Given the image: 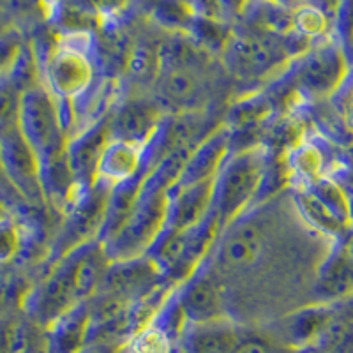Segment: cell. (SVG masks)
I'll use <instances>...</instances> for the list:
<instances>
[{
    "label": "cell",
    "instance_id": "obj_32",
    "mask_svg": "<svg viewBox=\"0 0 353 353\" xmlns=\"http://www.w3.org/2000/svg\"><path fill=\"white\" fill-rule=\"evenodd\" d=\"M20 249V233L17 223L9 216L0 219V265L17 256Z\"/></svg>",
    "mask_w": 353,
    "mask_h": 353
},
{
    "label": "cell",
    "instance_id": "obj_21",
    "mask_svg": "<svg viewBox=\"0 0 353 353\" xmlns=\"http://www.w3.org/2000/svg\"><path fill=\"white\" fill-rule=\"evenodd\" d=\"M263 251V233L256 223H242L219 245V261L232 269H245L258 261Z\"/></svg>",
    "mask_w": 353,
    "mask_h": 353
},
{
    "label": "cell",
    "instance_id": "obj_18",
    "mask_svg": "<svg viewBox=\"0 0 353 353\" xmlns=\"http://www.w3.org/2000/svg\"><path fill=\"white\" fill-rule=\"evenodd\" d=\"M88 336L90 309L85 302H80L46 327L44 343L48 353H78L88 345Z\"/></svg>",
    "mask_w": 353,
    "mask_h": 353
},
{
    "label": "cell",
    "instance_id": "obj_4",
    "mask_svg": "<svg viewBox=\"0 0 353 353\" xmlns=\"http://www.w3.org/2000/svg\"><path fill=\"white\" fill-rule=\"evenodd\" d=\"M18 129L44 165L62 156L68 149L59 103L43 85L21 94Z\"/></svg>",
    "mask_w": 353,
    "mask_h": 353
},
{
    "label": "cell",
    "instance_id": "obj_22",
    "mask_svg": "<svg viewBox=\"0 0 353 353\" xmlns=\"http://www.w3.org/2000/svg\"><path fill=\"white\" fill-rule=\"evenodd\" d=\"M159 96L173 108L191 110L201 103L203 83L194 69L166 68L161 69L157 77Z\"/></svg>",
    "mask_w": 353,
    "mask_h": 353
},
{
    "label": "cell",
    "instance_id": "obj_29",
    "mask_svg": "<svg viewBox=\"0 0 353 353\" xmlns=\"http://www.w3.org/2000/svg\"><path fill=\"white\" fill-rule=\"evenodd\" d=\"M233 353H302L301 350L292 348L286 343L279 341L276 336L267 332H253L242 330L239 343Z\"/></svg>",
    "mask_w": 353,
    "mask_h": 353
},
{
    "label": "cell",
    "instance_id": "obj_14",
    "mask_svg": "<svg viewBox=\"0 0 353 353\" xmlns=\"http://www.w3.org/2000/svg\"><path fill=\"white\" fill-rule=\"evenodd\" d=\"M112 140L108 122H99L94 128H88L87 131L80 132L78 137L68 141L69 166L74 175L78 189L88 191L97 181V166L105 147Z\"/></svg>",
    "mask_w": 353,
    "mask_h": 353
},
{
    "label": "cell",
    "instance_id": "obj_2",
    "mask_svg": "<svg viewBox=\"0 0 353 353\" xmlns=\"http://www.w3.org/2000/svg\"><path fill=\"white\" fill-rule=\"evenodd\" d=\"M265 170L267 156L258 147L242 149L226 159L214 179L212 209L221 228L235 223L249 205L256 201Z\"/></svg>",
    "mask_w": 353,
    "mask_h": 353
},
{
    "label": "cell",
    "instance_id": "obj_26",
    "mask_svg": "<svg viewBox=\"0 0 353 353\" xmlns=\"http://www.w3.org/2000/svg\"><path fill=\"white\" fill-rule=\"evenodd\" d=\"M292 172L304 182V188L311 185L323 175V154L314 143L299 145L292 154Z\"/></svg>",
    "mask_w": 353,
    "mask_h": 353
},
{
    "label": "cell",
    "instance_id": "obj_24",
    "mask_svg": "<svg viewBox=\"0 0 353 353\" xmlns=\"http://www.w3.org/2000/svg\"><path fill=\"white\" fill-rule=\"evenodd\" d=\"M323 207L330 210L348 228L353 226V201L348 191L330 176H321L305 188Z\"/></svg>",
    "mask_w": 353,
    "mask_h": 353
},
{
    "label": "cell",
    "instance_id": "obj_6",
    "mask_svg": "<svg viewBox=\"0 0 353 353\" xmlns=\"http://www.w3.org/2000/svg\"><path fill=\"white\" fill-rule=\"evenodd\" d=\"M350 74L348 57L341 43L325 41L304 53L297 69L299 87L314 97H329L345 85Z\"/></svg>",
    "mask_w": 353,
    "mask_h": 353
},
{
    "label": "cell",
    "instance_id": "obj_35",
    "mask_svg": "<svg viewBox=\"0 0 353 353\" xmlns=\"http://www.w3.org/2000/svg\"><path fill=\"white\" fill-rule=\"evenodd\" d=\"M121 345L119 343H106V341H94L88 343L83 350L78 353H121Z\"/></svg>",
    "mask_w": 353,
    "mask_h": 353
},
{
    "label": "cell",
    "instance_id": "obj_12",
    "mask_svg": "<svg viewBox=\"0 0 353 353\" xmlns=\"http://www.w3.org/2000/svg\"><path fill=\"white\" fill-rule=\"evenodd\" d=\"M230 156H232V132H230V128L216 129L189 152L181 176H179L176 184L170 189V193L176 191V189H184L189 188V185L214 181Z\"/></svg>",
    "mask_w": 353,
    "mask_h": 353
},
{
    "label": "cell",
    "instance_id": "obj_25",
    "mask_svg": "<svg viewBox=\"0 0 353 353\" xmlns=\"http://www.w3.org/2000/svg\"><path fill=\"white\" fill-rule=\"evenodd\" d=\"M292 28L297 36L307 41L321 39L329 32V17L316 6H299L292 11Z\"/></svg>",
    "mask_w": 353,
    "mask_h": 353
},
{
    "label": "cell",
    "instance_id": "obj_7",
    "mask_svg": "<svg viewBox=\"0 0 353 353\" xmlns=\"http://www.w3.org/2000/svg\"><path fill=\"white\" fill-rule=\"evenodd\" d=\"M0 165L6 179L20 198L28 201L43 200L39 157L18 128L0 137Z\"/></svg>",
    "mask_w": 353,
    "mask_h": 353
},
{
    "label": "cell",
    "instance_id": "obj_33",
    "mask_svg": "<svg viewBox=\"0 0 353 353\" xmlns=\"http://www.w3.org/2000/svg\"><path fill=\"white\" fill-rule=\"evenodd\" d=\"M21 48L20 36L17 32H8L0 36V77L8 72L14 57Z\"/></svg>",
    "mask_w": 353,
    "mask_h": 353
},
{
    "label": "cell",
    "instance_id": "obj_38",
    "mask_svg": "<svg viewBox=\"0 0 353 353\" xmlns=\"http://www.w3.org/2000/svg\"><path fill=\"white\" fill-rule=\"evenodd\" d=\"M6 216H8V214H6V205H4V201L0 200V219Z\"/></svg>",
    "mask_w": 353,
    "mask_h": 353
},
{
    "label": "cell",
    "instance_id": "obj_15",
    "mask_svg": "<svg viewBox=\"0 0 353 353\" xmlns=\"http://www.w3.org/2000/svg\"><path fill=\"white\" fill-rule=\"evenodd\" d=\"M314 295L320 304H336L353 297V260L343 241L332 242L316 269Z\"/></svg>",
    "mask_w": 353,
    "mask_h": 353
},
{
    "label": "cell",
    "instance_id": "obj_17",
    "mask_svg": "<svg viewBox=\"0 0 353 353\" xmlns=\"http://www.w3.org/2000/svg\"><path fill=\"white\" fill-rule=\"evenodd\" d=\"M161 128V115L150 103L132 101L117 112L110 124V134L113 140L147 147Z\"/></svg>",
    "mask_w": 353,
    "mask_h": 353
},
{
    "label": "cell",
    "instance_id": "obj_36",
    "mask_svg": "<svg viewBox=\"0 0 353 353\" xmlns=\"http://www.w3.org/2000/svg\"><path fill=\"white\" fill-rule=\"evenodd\" d=\"M343 122L350 132H353V90L348 94L343 105Z\"/></svg>",
    "mask_w": 353,
    "mask_h": 353
},
{
    "label": "cell",
    "instance_id": "obj_9",
    "mask_svg": "<svg viewBox=\"0 0 353 353\" xmlns=\"http://www.w3.org/2000/svg\"><path fill=\"white\" fill-rule=\"evenodd\" d=\"M163 279V274L145 254L132 260L112 261L101 288L106 290L108 297L131 304L157 292Z\"/></svg>",
    "mask_w": 353,
    "mask_h": 353
},
{
    "label": "cell",
    "instance_id": "obj_30",
    "mask_svg": "<svg viewBox=\"0 0 353 353\" xmlns=\"http://www.w3.org/2000/svg\"><path fill=\"white\" fill-rule=\"evenodd\" d=\"M21 92L9 81L6 74L0 77V137L18 128Z\"/></svg>",
    "mask_w": 353,
    "mask_h": 353
},
{
    "label": "cell",
    "instance_id": "obj_8",
    "mask_svg": "<svg viewBox=\"0 0 353 353\" xmlns=\"http://www.w3.org/2000/svg\"><path fill=\"white\" fill-rule=\"evenodd\" d=\"M92 62L87 53L74 44H62L46 64V88L57 99L74 101L92 83Z\"/></svg>",
    "mask_w": 353,
    "mask_h": 353
},
{
    "label": "cell",
    "instance_id": "obj_31",
    "mask_svg": "<svg viewBox=\"0 0 353 353\" xmlns=\"http://www.w3.org/2000/svg\"><path fill=\"white\" fill-rule=\"evenodd\" d=\"M129 72L132 78L147 81L161 72V53L149 44H140L129 57Z\"/></svg>",
    "mask_w": 353,
    "mask_h": 353
},
{
    "label": "cell",
    "instance_id": "obj_11",
    "mask_svg": "<svg viewBox=\"0 0 353 353\" xmlns=\"http://www.w3.org/2000/svg\"><path fill=\"white\" fill-rule=\"evenodd\" d=\"M286 50L258 36H235L226 41L225 61L230 71L241 78H258L272 71L285 59Z\"/></svg>",
    "mask_w": 353,
    "mask_h": 353
},
{
    "label": "cell",
    "instance_id": "obj_1",
    "mask_svg": "<svg viewBox=\"0 0 353 353\" xmlns=\"http://www.w3.org/2000/svg\"><path fill=\"white\" fill-rule=\"evenodd\" d=\"M221 230L219 219L212 209V212L193 228L163 230L147 251V256L165 279L181 286L205 263Z\"/></svg>",
    "mask_w": 353,
    "mask_h": 353
},
{
    "label": "cell",
    "instance_id": "obj_5",
    "mask_svg": "<svg viewBox=\"0 0 353 353\" xmlns=\"http://www.w3.org/2000/svg\"><path fill=\"white\" fill-rule=\"evenodd\" d=\"M77 248L65 254L46 279L27 297V309L36 321L48 327L50 323L80 304L77 290Z\"/></svg>",
    "mask_w": 353,
    "mask_h": 353
},
{
    "label": "cell",
    "instance_id": "obj_27",
    "mask_svg": "<svg viewBox=\"0 0 353 353\" xmlns=\"http://www.w3.org/2000/svg\"><path fill=\"white\" fill-rule=\"evenodd\" d=\"M173 339L166 330L156 325L154 321L147 323L129 339L131 353H173Z\"/></svg>",
    "mask_w": 353,
    "mask_h": 353
},
{
    "label": "cell",
    "instance_id": "obj_16",
    "mask_svg": "<svg viewBox=\"0 0 353 353\" xmlns=\"http://www.w3.org/2000/svg\"><path fill=\"white\" fill-rule=\"evenodd\" d=\"M214 181L176 189L170 193L166 226L170 230H188L200 225L212 212Z\"/></svg>",
    "mask_w": 353,
    "mask_h": 353
},
{
    "label": "cell",
    "instance_id": "obj_19",
    "mask_svg": "<svg viewBox=\"0 0 353 353\" xmlns=\"http://www.w3.org/2000/svg\"><path fill=\"white\" fill-rule=\"evenodd\" d=\"M145 165V149L121 140H110L97 166V181L113 185L137 175Z\"/></svg>",
    "mask_w": 353,
    "mask_h": 353
},
{
    "label": "cell",
    "instance_id": "obj_34",
    "mask_svg": "<svg viewBox=\"0 0 353 353\" xmlns=\"http://www.w3.org/2000/svg\"><path fill=\"white\" fill-rule=\"evenodd\" d=\"M321 353H353V323L339 339H336Z\"/></svg>",
    "mask_w": 353,
    "mask_h": 353
},
{
    "label": "cell",
    "instance_id": "obj_13",
    "mask_svg": "<svg viewBox=\"0 0 353 353\" xmlns=\"http://www.w3.org/2000/svg\"><path fill=\"white\" fill-rule=\"evenodd\" d=\"M337 320V311L334 304H314L293 311L283 320L279 327V341L286 343L292 348L304 352L309 346L316 348L325 337L334 321Z\"/></svg>",
    "mask_w": 353,
    "mask_h": 353
},
{
    "label": "cell",
    "instance_id": "obj_28",
    "mask_svg": "<svg viewBox=\"0 0 353 353\" xmlns=\"http://www.w3.org/2000/svg\"><path fill=\"white\" fill-rule=\"evenodd\" d=\"M6 77L9 78V81L21 94L30 90V88L37 87V64L32 50L25 46V44H21L20 52L14 57L11 68L6 72Z\"/></svg>",
    "mask_w": 353,
    "mask_h": 353
},
{
    "label": "cell",
    "instance_id": "obj_20",
    "mask_svg": "<svg viewBox=\"0 0 353 353\" xmlns=\"http://www.w3.org/2000/svg\"><path fill=\"white\" fill-rule=\"evenodd\" d=\"M241 329L228 320L188 325L182 334V353H233Z\"/></svg>",
    "mask_w": 353,
    "mask_h": 353
},
{
    "label": "cell",
    "instance_id": "obj_10",
    "mask_svg": "<svg viewBox=\"0 0 353 353\" xmlns=\"http://www.w3.org/2000/svg\"><path fill=\"white\" fill-rule=\"evenodd\" d=\"M175 290L188 325H203V323L226 320L225 302L219 285L212 274L205 269V263L184 285L175 286Z\"/></svg>",
    "mask_w": 353,
    "mask_h": 353
},
{
    "label": "cell",
    "instance_id": "obj_37",
    "mask_svg": "<svg viewBox=\"0 0 353 353\" xmlns=\"http://www.w3.org/2000/svg\"><path fill=\"white\" fill-rule=\"evenodd\" d=\"M343 244H345L346 251H348V254L352 256V260H353V226L350 228V232L346 233V237L343 239Z\"/></svg>",
    "mask_w": 353,
    "mask_h": 353
},
{
    "label": "cell",
    "instance_id": "obj_3",
    "mask_svg": "<svg viewBox=\"0 0 353 353\" xmlns=\"http://www.w3.org/2000/svg\"><path fill=\"white\" fill-rule=\"evenodd\" d=\"M170 191L141 194L124 225L103 244L110 261H122L147 254L166 226Z\"/></svg>",
    "mask_w": 353,
    "mask_h": 353
},
{
    "label": "cell",
    "instance_id": "obj_23",
    "mask_svg": "<svg viewBox=\"0 0 353 353\" xmlns=\"http://www.w3.org/2000/svg\"><path fill=\"white\" fill-rule=\"evenodd\" d=\"M295 203L309 225L332 239V242L343 241L350 232L348 226L337 219L327 207H323L305 188H302V191L295 194Z\"/></svg>",
    "mask_w": 353,
    "mask_h": 353
}]
</instances>
